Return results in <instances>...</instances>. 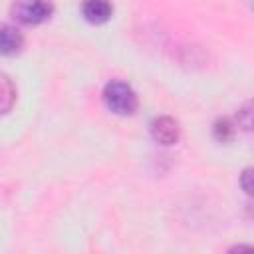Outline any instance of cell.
Listing matches in <instances>:
<instances>
[{
  "mask_svg": "<svg viewBox=\"0 0 254 254\" xmlns=\"http://www.w3.org/2000/svg\"><path fill=\"white\" fill-rule=\"evenodd\" d=\"M151 135L161 145H175L179 141L181 127H179V123L173 117L161 115V117H155L153 119V123H151Z\"/></svg>",
  "mask_w": 254,
  "mask_h": 254,
  "instance_id": "obj_3",
  "label": "cell"
},
{
  "mask_svg": "<svg viewBox=\"0 0 254 254\" xmlns=\"http://www.w3.org/2000/svg\"><path fill=\"white\" fill-rule=\"evenodd\" d=\"M81 14L91 24H105L113 14V6L109 0H83Z\"/></svg>",
  "mask_w": 254,
  "mask_h": 254,
  "instance_id": "obj_4",
  "label": "cell"
},
{
  "mask_svg": "<svg viewBox=\"0 0 254 254\" xmlns=\"http://www.w3.org/2000/svg\"><path fill=\"white\" fill-rule=\"evenodd\" d=\"M103 99H105L107 107L117 115H131V113H135V109L139 105V99H137V93L133 91V87L119 79H113L105 85Z\"/></svg>",
  "mask_w": 254,
  "mask_h": 254,
  "instance_id": "obj_1",
  "label": "cell"
},
{
  "mask_svg": "<svg viewBox=\"0 0 254 254\" xmlns=\"http://www.w3.org/2000/svg\"><path fill=\"white\" fill-rule=\"evenodd\" d=\"M14 101H16V87H14L12 79L4 71H0V115L8 113L14 105Z\"/></svg>",
  "mask_w": 254,
  "mask_h": 254,
  "instance_id": "obj_6",
  "label": "cell"
},
{
  "mask_svg": "<svg viewBox=\"0 0 254 254\" xmlns=\"http://www.w3.org/2000/svg\"><path fill=\"white\" fill-rule=\"evenodd\" d=\"M10 12L16 22L34 26V24L46 22L52 16L54 6L50 0H16L10 8Z\"/></svg>",
  "mask_w": 254,
  "mask_h": 254,
  "instance_id": "obj_2",
  "label": "cell"
},
{
  "mask_svg": "<svg viewBox=\"0 0 254 254\" xmlns=\"http://www.w3.org/2000/svg\"><path fill=\"white\" fill-rule=\"evenodd\" d=\"M240 187L246 194H252V169H244L242 175H240Z\"/></svg>",
  "mask_w": 254,
  "mask_h": 254,
  "instance_id": "obj_9",
  "label": "cell"
},
{
  "mask_svg": "<svg viewBox=\"0 0 254 254\" xmlns=\"http://www.w3.org/2000/svg\"><path fill=\"white\" fill-rule=\"evenodd\" d=\"M212 135H214V139L220 141V143L230 141L232 135H234V123H232L228 117L216 119V123H214V127H212Z\"/></svg>",
  "mask_w": 254,
  "mask_h": 254,
  "instance_id": "obj_7",
  "label": "cell"
},
{
  "mask_svg": "<svg viewBox=\"0 0 254 254\" xmlns=\"http://www.w3.org/2000/svg\"><path fill=\"white\" fill-rule=\"evenodd\" d=\"M24 46V36L10 24H0V56H16Z\"/></svg>",
  "mask_w": 254,
  "mask_h": 254,
  "instance_id": "obj_5",
  "label": "cell"
},
{
  "mask_svg": "<svg viewBox=\"0 0 254 254\" xmlns=\"http://www.w3.org/2000/svg\"><path fill=\"white\" fill-rule=\"evenodd\" d=\"M250 115H252V111H250V103H246V105L238 111V127H242L244 131H250V127H252Z\"/></svg>",
  "mask_w": 254,
  "mask_h": 254,
  "instance_id": "obj_8",
  "label": "cell"
}]
</instances>
